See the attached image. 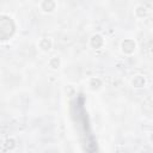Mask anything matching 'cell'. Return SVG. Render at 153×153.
<instances>
[{
    "instance_id": "obj_1",
    "label": "cell",
    "mask_w": 153,
    "mask_h": 153,
    "mask_svg": "<svg viewBox=\"0 0 153 153\" xmlns=\"http://www.w3.org/2000/svg\"><path fill=\"white\" fill-rule=\"evenodd\" d=\"M16 31V24L13 19L7 14H1L0 18V36L2 41L8 39Z\"/></svg>"
},
{
    "instance_id": "obj_2",
    "label": "cell",
    "mask_w": 153,
    "mask_h": 153,
    "mask_svg": "<svg viewBox=\"0 0 153 153\" xmlns=\"http://www.w3.org/2000/svg\"><path fill=\"white\" fill-rule=\"evenodd\" d=\"M135 49H136V43H135L134 39L126 38V39L122 41V43H121V50H122L123 54L130 55V54H133L135 51Z\"/></svg>"
},
{
    "instance_id": "obj_3",
    "label": "cell",
    "mask_w": 153,
    "mask_h": 153,
    "mask_svg": "<svg viewBox=\"0 0 153 153\" xmlns=\"http://www.w3.org/2000/svg\"><path fill=\"white\" fill-rule=\"evenodd\" d=\"M103 44H104V39H103L102 35H99V33H96L90 38V45L93 49H99L103 47Z\"/></svg>"
},
{
    "instance_id": "obj_4",
    "label": "cell",
    "mask_w": 153,
    "mask_h": 153,
    "mask_svg": "<svg viewBox=\"0 0 153 153\" xmlns=\"http://www.w3.org/2000/svg\"><path fill=\"white\" fill-rule=\"evenodd\" d=\"M56 7V2L54 0H43L41 2V10L45 13H51Z\"/></svg>"
},
{
    "instance_id": "obj_5",
    "label": "cell",
    "mask_w": 153,
    "mask_h": 153,
    "mask_svg": "<svg viewBox=\"0 0 153 153\" xmlns=\"http://www.w3.org/2000/svg\"><path fill=\"white\" fill-rule=\"evenodd\" d=\"M53 47V42L50 38L48 37H44V38H41L39 42H38V48L42 50V51H49Z\"/></svg>"
},
{
    "instance_id": "obj_6",
    "label": "cell",
    "mask_w": 153,
    "mask_h": 153,
    "mask_svg": "<svg viewBox=\"0 0 153 153\" xmlns=\"http://www.w3.org/2000/svg\"><path fill=\"white\" fill-rule=\"evenodd\" d=\"M145 84H146V79H145V76H142V75H140V74L135 75V76L131 79V85H133V87H135V88H141V87L145 86Z\"/></svg>"
},
{
    "instance_id": "obj_7",
    "label": "cell",
    "mask_w": 153,
    "mask_h": 153,
    "mask_svg": "<svg viewBox=\"0 0 153 153\" xmlns=\"http://www.w3.org/2000/svg\"><path fill=\"white\" fill-rule=\"evenodd\" d=\"M102 87V80L99 78H92L90 80V88L92 91H97Z\"/></svg>"
},
{
    "instance_id": "obj_8",
    "label": "cell",
    "mask_w": 153,
    "mask_h": 153,
    "mask_svg": "<svg viewBox=\"0 0 153 153\" xmlns=\"http://www.w3.org/2000/svg\"><path fill=\"white\" fill-rule=\"evenodd\" d=\"M61 65V60L59 56H53L50 60H49V66L53 68V69H57Z\"/></svg>"
},
{
    "instance_id": "obj_9",
    "label": "cell",
    "mask_w": 153,
    "mask_h": 153,
    "mask_svg": "<svg viewBox=\"0 0 153 153\" xmlns=\"http://www.w3.org/2000/svg\"><path fill=\"white\" fill-rule=\"evenodd\" d=\"M135 16L137 18H145L147 16V10L143 6H137L135 10Z\"/></svg>"
},
{
    "instance_id": "obj_10",
    "label": "cell",
    "mask_w": 153,
    "mask_h": 153,
    "mask_svg": "<svg viewBox=\"0 0 153 153\" xmlns=\"http://www.w3.org/2000/svg\"><path fill=\"white\" fill-rule=\"evenodd\" d=\"M14 147H16V141H14V139H12V137L7 139L6 142H5V149H7V151H12Z\"/></svg>"
},
{
    "instance_id": "obj_11",
    "label": "cell",
    "mask_w": 153,
    "mask_h": 153,
    "mask_svg": "<svg viewBox=\"0 0 153 153\" xmlns=\"http://www.w3.org/2000/svg\"><path fill=\"white\" fill-rule=\"evenodd\" d=\"M151 141L153 142V133H152V135H151Z\"/></svg>"
}]
</instances>
